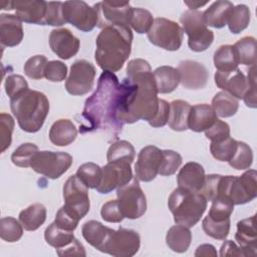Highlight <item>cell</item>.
Returning a JSON list of instances; mask_svg holds the SVG:
<instances>
[{
  "label": "cell",
  "instance_id": "1",
  "mask_svg": "<svg viewBox=\"0 0 257 257\" xmlns=\"http://www.w3.org/2000/svg\"><path fill=\"white\" fill-rule=\"evenodd\" d=\"M136 84L128 78L121 82L113 72L103 71L95 91L85 100L81 113V134L101 131L116 138L124 124V115Z\"/></svg>",
  "mask_w": 257,
  "mask_h": 257
},
{
  "label": "cell",
  "instance_id": "2",
  "mask_svg": "<svg viewBox=\"0 0 257 257\" xmlns=\"http://www.w3.org/2000/svg\"><path fill=\"white\" fill-rule=\"evenodd\" d=\"M126 78L137 87L127 106L124 123H134L140 119L150 121L158 111L160 99L150 63L142 58L132 59L126 65Z\"/></svg>",
  "mask_w": 257,
  "mask_h": 257
},
{
  "label": "cell",
  "instance_id": "3",
  "mask_svg": "<svg viewBox=\"0 0 257 257\" xmlns=\"http://www.w3.org/2000/svg\"><path fill=\"white\" fill-rule=\"evenodd\" d=\"M133 32L131 27L108 25L101 29L95 40L94 58L103 71L121 69L132 51Z\"/></svg>",
  "mask_w": 257,
  "mask_h": 257
},
{
  "label": "cell",
  "instance_id": "4",
  "mask_svg": "<svg viewBox=\"0 0 257 257\" xmlns=\"http://www.w3.org/2000/svg\"><path fill=\"white\" fill-rule=\"evenodd\" d=\"M10 108L20 128L26 133H37L49 112V100L37 90L26 89L10 99Z\"/></svg>",
  "mask_w": 257,
  "mask_h": 257
},
{
  "label": "cell",
  "instance_id": "5",
  "mask_svg": "<svg viewBox=\"0 0 257 257\" xmlns=\"http://www.w3.org/2000/svg\"><path fill=\"white\" fill-rule=\"evenodd\" d=\"M207 200L199 193L178 187L168 200V207L176 224L194 227L207 209Z\"/></svg>",
  "mask_w": 257,
  "mask_h": 257
},
{
  "label": "cell",
  "instance_id": "6",
  "mask_svg": "<svg viewBox=\"0 0 257 257\" xmlns=\"http://www.w3.org/2000/svg\"><path fill=\"white\" fill-rule=\"evenodd\" d=\"M219 196L227 197L234 205H243L254 200L257 196L256 171L248 170L241 176H222Z\"/></svg>",
  "mask_w": 257,
  "mask_h": 257
},
{
  "label": "cell",
  "instance_id": "7",
  "mask_svg": "<svg viewBox=\"0 0 257 257\" xmlns=\"http://www.w3.org/2000/svg\"><path fill=\"white\" fill-rule=\"evenodd\" d=\"M180 22L183 31L188 35V45L191 50L202 52L213 43L214 33L207 28L202 11L189 9L181 15Z\"/></svg>",
  "mask_w": 257,
  "mask_h": 257
},
{
  "label": "cell",
  "instance_id": "8",
  "mask_svg": "<svg viewBox=\"0 0 257 257\" xmlns=\"http://www.w3.org/2000/svg\"><path fill=\"white\" fill-rule=\"evenodd\" d=\"M72 157L64 152L38 151L31 159L30 168L48 179H58L72 165Z\"/></svg>",
  "mask_w": 257,
  "mask_h": 257
},
{
  "label": "cell",
  "instance_id": "9",
  "mask_svg": "<svg viewBox=\"0 0 257 257\" xmlns=\"http://www.w3.org/2000/svg\"><path fill=\"white\" fill-rule=\"evenodd\" d=\"M141 246V238L137 231L119 228L110 229L100 252L114 257H132L136 255Z\"/></svg>",
  "mask_w": 257,
  "mask_h": 257
},
{
  "label": "cell",
  "instance_id": "10",
  "mask_svg": "<svg viewBox=\"0 0 257 257\" xmlns=\"http://www.w3.org/2000/svg\"><path fill=\"white\" fill-rule=\"evenodd\" d=\"M147 34L152 44L165 50L176 51L182 45L184 31L177 22L158 17L154 19V23Z\"/></svg>",
  "mask_w": 257,
  "mask_h": 257
},
{
  "label": "cell",
  "instance_id": "11",
  "mask_svg": "<svg viewBox=\"0 0 257 257\" xmlns=\"http://www.w3.org/2000/svg\"><path fill=\"white\" fill-rule=\"evenodd\" d=\"M119 209L124 218L135 220L141 218L147 211V198L139 185L137 178L116 189Z\"/></svg>",
  "mask_w": 257,
  "mask_h": 257
},
{
  "label": "cell",
  "instance_id": "12",
  "mask_svg": "<svg viewBox=\"0 0 257 257\" xmlns=\"http://www.w3.org/2000/svg\"><path fill=\"white\" fill-rule=\"evenodd\" d=\"M64 207L81 220L89 211L88 188L75 175L70 176L63 186Z\"/></svg>",
  "mask_w": 257,
  "mask_h": 257
},
{
  "label": "cell",
  "instance_id": "13",
  "mask_svg": "<svg viewBox=\"0 0 257 257\" xmlns=\"http://www.w3.org/2000/svg\"><path fill=\"white\" fill-rule=\"evenodd\" d=\"M62 10L65 22L70 23L81 31H91L98 24L96 9L90 7L84 1H65L63 2Z\"/></svg>",
  "mask_w": 257,
  "mask_h": 257
},
{
  "label": "cell",
  "instance_id": "14",
  "mask_svg": "<svg viewBox=\"0 0 257 257\" xmlns=\"http://www.w3.org/2000/svg\"><path fill=\"white\" fill-rule=\"evenodd\" d=\"M95 67L87 60H76L70 67L65 81L66 91L71 95L86 94L92 87L95 78Z\"/></svg>",
  "mask_w": 257,
  "mask_h": 257
},
{
  "label": "cell",
  "instance_id": "15",
  "mask_svg": "<svg viewBox=\"0 0 257 257\" xmlns=\"http://www.w3.org/2000/svg\"><path fill=\"white\" fill-rule=\"evenodd\" d=\"M132 163L128 161H112L102 168V177L96 191L100 194H108L132 181Z\"/></svg>",
  "mask_w": 257,
  "mask_h": 257
},
{
  "label": "cell",
  "instance_id": "16",
  "mask_svg": "<svg viewBox=\"0 0 257 257\" xmlns=\"http://www.w3.org/2000/svg\"><path fill=\"white\" fill-rule=\"evenodd\" d=\"M98 15V25L103 28L108 25H123L130 27V17L133 7L130 2L102 1L93 5Z\"/></svg>",
  "mask_w": 257,
  "mask_h": 257
},
{
  "label": "cell",
  "instance_id": "17",
  "mask_svg": "<svg viewBox=\"0 0 257 257\" xmlns=\"http://www.w3.org/2000/svg\"><path fill=\"white\" fill-rule=\"evenodd\" d=\"M162 150L155 146H147L143 148L135 165V173L138 181L151 182L159 174L162 163Z\"/></svg>",
  "mask_w": 257,
  "mask_h": 257
},
{
  "label": "cell",
  "instance_id": "18",
  "mask_svg": "<svg viewBox=\"0 0 257 257\" xmlns=\"http://www.w3.org/2000/svg\"><path fill=\"white\" fill-rule=\"evenodd\" d=\"M177 69L180 73V82L185 88L196 90L206 86L209 72L204 64L194 60H182Z\"/></svg>",
  "mask_w": 257,
  "mask_h": 257
},
{
  "label": "cell",
  "instance_id": "19",
  "mask_svg": "<svg viewBox=\"0 0 257 257\" xmlns=\"http://www.w3.org/2000/svg\"><path fill=\"white\" fill-rule=\"evenodd\" d=\"M49 46L58 57L66 60L78 52L80 41L69 29L59 28L50 32Z\"/></svg>",
  "mask_w": 257,
  "mask_h": 257
},
{
  "label": "cell",
  "instance_id": "20",
  "mask_svg": "<svg viewBox=\"0 0 257 257\" xmlns=\"http://www.w3.org/2000/svg\"><path fill=\"white\" fill-rule=\"evenodd\" d=\"M214 78L219 88L237 99H243L249 87L247 77L239 68L231 71H217Z\"/></svg>",
  "mask_w": 257,
  "mask_h": 257
},
{
  "label": "cell",
  "instance_id": "21",
  "mask_svg": "<svg viewBox=\"0 0 257 257\" xmlns=\"http://www.w3.org/2000/svg\"><path fill=\"white\" fill-rule=\"evenodd\" d=\"M16 16L25 23L44 25L47 11V2L43 0H16L13 1Z\"/></svg>",
  "mask_w": 257,
  "mask_h": 257
},
{
  "label": "cell",
  "instance_id": "22",
  "mask_svg": "<svg viewBox=\"0 0 257 257\" xmlns=\"http://www.w3.org/2000/svg\"><path fill=\"white\" fill-rule=\"evenodd\" d=\"M22 21L14 14L0 15V42L4 47L17 46L23 39Z\"/></svg>",
  "mask_w": 257,
  "mask_h": 257
},
{
  "label": "cell",
  "instance_id": "23",
  "mask_svg": "<svg viewBox=\"0 0 257 257\" xmlns=\"http://www.w3.org/2000/svg\"><path fill=\"white\" fill-rule=\"evenodd\" d=\"M235 240L242 249L244 256H256L257 253V236L255 229V215L243 219L237 223V232Z\"/></svg>",
  "mask_w": 257,
  "mask_h": 257
},
{
  "label": "cell",
  "instance_id": "24",
  "mask_svg": "<svg viewBox=\"0 0 257 257\" xmlns=\"http://www.w3.org/2000/svg\"><path fill=\"white\" fill-rule=\"evenodd\" d=\"M205 170L203 166L196 162H189L183 166L177 176L180 188L192 192H199L205 180Z\"/></svg>",
  "mask_w": 257,
  "mask_h": 257
},
{
  "label": "cell",
  "instance_id": "25",
  "mask_svg": "<svg viewBox=\"0 0 257 257\" xmlns=\"http://www.w3.org/2000/svg\"><path fill=\"white\" fill-rule=\"evenodd\" d=\"M217 119V114L212 105L207 103L196 104L191 106L188 119V128L196 133L205 132Z\"/></svg>",
  "mask_w": 257,
  "mask_h": 257
},
{
  "label": "cell",
  "instance_id": "26",
  "mask_svg": "<svg viewBox=\"0 0 257 257\" xmlns=\"http://www.w3.org/2000/svg\"><path fill=\"white\" fill-rule=\"evenodd\" d=\"M233 7V3L227 0H219L213 2L203 12L206 25L217 29L224 27L227 25V20Z\"/></svg>",
  "mask_w": 257,
  "mask_h": 257
},
{
  "label": "cell",
  "instance_id": "27",
  "mask_svg": "<svg viewBox=\"0 0 257 257\" xmlns=\"http://www.w3.org/2000/svg\"><path fill=\"white\" fill-rule=\"evenodd\" d=\"M77 136L74 123L67 118L56 120L49 130L50 142L58 147H65L73 143Z\"/></svg>",
  "mask_w": 257,
  "mask_h": 257
},
{
  "label": "cell",
  "instance_id": "28",
  "mask_svg": "<svg viewBox=\"0 0 257 257\" xmlns=\"http://www.w3.org/2000/svg\"><path fill=\"white\" fill-rule=\"evenodd\" d=\"M158 93H170L174 91L180 83V73L177 68L163 65L153 72Z\"/></svg>",
  "mask_w": 257,
  "mask_h": 257
},
{
  "label": "cell",
  "instance_id": "29",
  "mask_svg": "<svg viewBox=\"0 0 257 257\" xmlns=\"http://www.w3.org/2000/svg\"><path fill=\"white\" fill-rule=\"evenodd\" d=\"M192 241V233L186 226L177 224L169 229L166 235V242L169 248L177 253L186 252Z\"/></svg>",
  "mask_w": 257,
  "mask_h": 257
},
{
  "label": "cell",
  "instance_id": "30",
  "mask_svg": "<svg viewBox=\"0 0 257 257\" xmlns=\"http://www.w3.org/2000/svg\"><path fill=\"white\" fill-rule=\"evenodd\" d=\"M191 110V104L188 101L177 99L170 103L169 126L176 132L188 130V119Z\"/></svg>",
  "mask_w": 257,
  "mask_h": 257
},
{
  "label": "cell",
  "instance_id": "31",
  "mask_svg": "<svg viewBox=\"0 0 257 257\" xmlns=\"http://www.w3.org/2000/svg\"><path fill=\"white\" fill-rule=\"evenodd\" d=\"M46 220V209L40 203L28 206L19 213V221L26 231H35Z\"/></svg>",
  "mask_w": 257,
  "mask_h": 257
},
{
  "label": "cell",
  "instance_id": "32",
  "mask_svg": "<svg viewBox=\"0 0 257 257\" xmlns=\"http://www.w3.org/2000/svg\"><path fill=\"white\" fill-rule=\"evenodd\" d=\"M109 230L110 228L102 225L100 222L90 220L82 225L81 233L83 238L89 245L100 251Z\"/></svg>",
  "mask_w": 257,
  "mask_h": 257
},
{
  "label": "cell",
  "instance_id": "33",
  "mask_svg": "<svg viewBox=\"0 0 257 257\" xmlns=\"http://www.w3.org/2000/svg\"><path fill=\"white\" fill-rule=\"evenodd\" d=\"M212 107L220 117H230L236 114L239 108V101L225 91L217 92L212 99Z\"/></svg>",
  "mask_w": 257,
  "mask_h": 257
},
{
  "label": "cell",
  "instance_id": "34",
  "mask_svg": "<svg viewBox=\"0 0 257 257\" xmlns=\"http://www.w3.org/2000/svg\"><path fill=\"white\" fill-rule=\"evenodd\" d=\"M239 64L255 65L256 64V39L252 36H245L239 39L234 45Z\"/></svg>",
  "mask_w": 257,
  "mask_h": 257
},
{
  "label": "cell",
  "instance_id": "35",
  "mask_svg": "<svg viewBox=\"0 0 257 257\" xmlns=\"http://www.w3.org/2000/svg\"><path fill=\"white\" fill-rule=\"evenodd\" d=\"M214 65L218 71H231L238 68L239 61L233 45H222L215 51Z\"/></svg>",
  "mask_w": 257,
  "mask_h": 257
},
{
  "label": "cell",
  "instance_id": "36",
  "mask_svg": "<svg viewBox=\"0 0 257 257\" xmlns=\"http://www.w3.org/2000/svg\"><path fill=\"white\" fill-rule=\"evenodd\" d=\"M44 238L46 243L50 246L55 249H61L73 241L74 235L73 231L62 229L53 222L45 229Z\"/></svg>",
  "mask_w": 257,
  "mask_h": 257
},
{
  "label": "cell",
  "instance_id": "37",
  "mask_svg": "<svg viewBox=\"0 0 257 257\" xmlns=\"http://www.w3.org/2000/svg\"><path fill=\"white\" fill-rule=\"evenodd\" d=\"M249 22L250 10L248 6L244 4H238L232 8L227 20V25L232 33L238 34L248 27Z\"/></svg>",
  "mask_w": 257,
  "mask_h": 257
},
{
  "label": "cell",
  "instance_id": "38",
  "mask_svg": "<svg viewBox=\"0 0 257 257\" xmlns=\"http://www.w3.org/2000/svg\"><path fill=\"white\" fill-rule=\"evenodd\" d=\"M76 176L85 184L87 188L96 189L101 181L102 168L94 163L88 162L82 164L77 169Z\"/></svg>",
  "mask_w": 257,
  "mask_h": 257
},
{
  "label": "cell",
  "instance_id": "39",
  "mask_svg": "<svg viewBox=\"0 0 257 257\" xmlns=\"http://www.w3.org/2000/svg\"><path fill=\"white\" fill-rule=\"evenodd\" d=\"M238 141L229 137L220 142H211L210 152L212 156L220 162H229L237 149Z\"/></svg>",
  "mask_w": 257,
  "mask_h": 257
},
{
  "label": "cell",
  "instance_id": "40",
  "mask_svg": "<svg viewBox=\"0 0 257 257\" xmlns=\"http://www.w3.org/2000/svg\"><path fill=\"white\" fill-rule=\"evenodd\" d=\"M136 157V151L134 146L127 141H117L113 143L106 155L107 162L112 161H128L134 162Z\"/></svg>",
  "mask_w": 257,
  "mask_h": 257
},
{
  "label": "cell",
  "instance_id": "41",
  "mask_svg": "<svg viewBox=\"0 0 257 257\" xmlns=\"http://www.w3.org/2000/svg\"><path fill=\"white\" fill-rule=\"evenodd\" d=\"M154 23L153 15L150 11L143 8L133 7L130 17V27L137 33H148Z\"/></svg>",
  "mask_w": 257,
  "mask_h": 257
},
{
  "label": "cell",
  "instance_id": "42",
  "mask_svg": "<svg viewBox=\"0 0 257 257\" xmlns=\"http://www.w3.org/2000/svg\"><path fill=\"white\" fill-rule=\"evenodd\" d=\"M23 235V226L13 217H3L0 221V237L6 242H16Z\"/></svg>",
  "mask_w": 257,
  "mask_h": 257
},
{
  "label": "cell",
  "instance_id": "43",
  "mask_svg": "<svg viewBox=\"0 0 257 257\" xmlns=\"http://www.w3.org/2000/svg\"><path fill=\"white\" fill-rule=\"evenodd\" d=\"M234 206L235 205L230 199L224 196H219L212 201V206L207 216L215 221L228 220L233 213Z\"/></svg>",
  "mask_w": 257,
  "mask_h": 257
},
{
  "label": "cell",
  "instance_id": "44",
  "mask_svg": "<svg viewBox=\"0 0 257 257\" xmlns=\"http://www.w3.org/2000/svg\"><path fill=\"white\" fill-rule=\"evenodd\" d=\"M253 163V152L252 149L244 142L237 143V149L232 157V159L228 162L230 167L235 170H246L251 167Z\"/></svg>",
  "mask_w": 257,
  "mask_h": 257
},
{
  "label": "cell",
  "instance_id": "45",
  "mask_svg": "<svg viewBox=\"0 0 257 257\" xmlns=\"http://www.w3.org/2000/svg\"><path fill=\"white\" fill-rule=\"evenodd\" d=\"M202 228L209 237L216 240H225L230 232V219L215 221L207 216L202 222Z\"/></svg>",
  "mask_w": 257,
  "mask_h": 257
},
{
  "label": "cell",
  "instance_id": "46",
  "mask_svg": "<svg viewBox=\"0 0 257 257\" xmlns=\"http://www.w3.org/2000/svg\"><path fill=\"white\" fill-rule=\"evenodd\" d=\"M38 152V147L32 143H24L20 145L11 155L12 163L20 168L30 167L31 159Z\"/></svg>",
  "mask_w": 257,
  "mask_h": 257
},
{
  "label": "cell",
  "instance_id": "47",
  "mask_svg": "<svg viewBox=\"0 0 257 257\" xmlns=\"http://www.w3.org/2000/svg\"><path fill=\"white\" fill-rule=\"evenodd\" d=\"M162 163L159 169V174L161 176H171L174 175L177 170L182 165V156L172 150H163Z\"/></svg>",
  "mask_w": 257,
  "mask_h": 257
},
{
  "label": "cell",
  "instance_id": "48",
  "mask_svg": "<svg viewBox=\"0 0 257 257\" xmlns=\"http://www.w3.org/2000/svg\"><path fill=\"white\" fill-rule=\"evenodd\" d=\"M47 58L44 55H34L24 64V73L32 79H41L44 77V70L47 64Z\"/></svg>",
  "mask_w": 257,
  "mask_h": 257
},
{
  "label": "cell",
  "instance_id": "49",
  "mask_svg": "<svg viewBox=\"0 0 257 257\" xmlns=\"http://www.w3.org/2000/svg\"><path fill=\"white\" fill-rule=\"evenodd\" d=\"M13 117L5 112L0 114V138H1V153H4L11 145L12 134L14 130Z\"/></svg>",
  "mask_w": 257,
  "mask_h": 257
},
{
  "label": "cell",
  "instance_id": "50",
  "mask_svg": "<svg viewBox=\"0 0 257 257\" xmlns=\"http://www.w3.org/2000/svg\"><path fill=\"white\" fill-rule=\"evenodd\" d=\"M221 178H222V175H217V174H211V175L205 176L203 186L200 189L199 193L207 201L212 202L219 196V186H220Z\"/></svg>",
  "mask_w": 257,
  "mask_h": 257
},
{
  "label": "cell",
  "instance_id": "51",
  "mask_svg": "<svg viewBox=\"0 0 257 257\" xmlns=\"http://www.w3.org/2000/svg\"><path fill=\"white\" fill-rule=\"evenodd\" d=\"M63 2H47V11L44 19V25L50 26H61L65 24L62 10Z\"/></svg>",
  "mask_w": 257,
  "mask_h": 257
},
{
  "label": "cell",
  "instance_id": "52",
  "mask_svg": "<svg viewBox=\"0 0 257 257\" xmlns=\"http://www.w3.org/2000/svg\"><path fill=\"white\" fill-rule=\"evenodd\" d=\"M5 92L11 98L28 89V83L25 78L19 74H10L5 79Z\"/></svg>",
  "mask_w": 257,
  "mask_h": 257
},
{
  "label": "cell",
  "instance_id": "53",
  "mask_svg": "<svg viewBox=\"0 0 257 257\" xmlns=\"http://www.w3.org/2000/svg\"><path fill=\"white\" fill-rule=\"evenodd\" d=\"M67 66L62 61H48L44 70V77L53 82H60L66 78Z\"/></svg>",
  "mask_w": 257,
  "mask_h": 257
},
{
  "label": "cell",
  "instance_id": "54",
  "mask_svg": "<svg viewBox=\"0 0 257 257\" xmlns=\"http://www.w3.org/2000/svg\"><path fill=\"white\" fill-rule=\"evenodd\" d=\"M100 216L104 221L109 223H119L124 219L117 200H110L104 203L100 210Z\"/></svg>",
  "mask_w": 257,
  "mask_h": 257
},
{
  "label": "cell",
  "instance_id": "55",
  "mask_svg": "<svg viewBox=\"0 0 257 257\" xmlns=\"http://www.w3.org/2000/svg\"><path fill=\"white\" fill-rule=\"evenodd\" d=\"M205 136L211 142H220L230 137V126L226 121L217 119L208 130L205 131Z\"/></svg>",
  "mask_w": 257,
  "mask_h": 257
},
{
  "label": "cell",
  "instance_id": "56",
  "mask_svg": "<svg viewBox=\"0 0 257 257\" xmlns=\"http://www.w3.org/2000/svg\"><path fill=\"white\" fill-rule=\"evenodd\" d=\"M79 221L80 220L76 216H74L64 206H62L56 213L54 223L62 229H65L68 231H74Z\"/></svg>",
  "mask_w": 257,
  "mask_h": 257
},
{
  "label": "cell",
  "instance_id": "57",
  "mask_svg": "<svg viewBox=\"0 0 257 257\" xmlns=\"http://www.w3.org/2000/svg\"><path fill=\"white\" fill-rule=\"evenodd\" d=\"M256 69H255V65H252L249 68L248 71V82H249V87L248 90L245 94V96L243 97L245 104L248 107L251 108H255L257 106V102H256V73H255Z\"/></svg>",
  "mask_w": 257,
  "mask_h": 257
},
{
  "label": "cell",
  "instance_id": "58",
  "mask_svg": "<svg viewBox=\"0 0 257 257\" xmlns=\"http://www.w3.org/2000/svg\"><path fill=\"white\" fill-rule=\"evenodd\" d=\"M170 115V103L165 99H159V108L153 119L148 121L153 127H162L168 123Z\"/></svg>",
  "mask_w": 257,
  "mask_h": 257
},
{
  "label": "cell",
  "instance_id": "59",
  "mask_svg": "<svg viewBox=\"0 0 257 257\" xmlns=\"http://www.w3.org/2000/svg\"><path fill=\"white\" fill-rule=\"evenodd\" d=\"M56 253L58 256H86L85 250L83 245L76 239L74 238L73 241L68 244L67 246L61 248V249H56Z\"/></svg>",
  "mask_w": 257,
  "mask_h": 257
},
{
  "label": "cell",
  "instance_id": "60",
  "mask_svg": "<svg viewBox=\"0 0 257 257\" xmlns=\"http://www.w3.org/2000/svg\"><path fill=\"white\" fill-rule=\"evenodd\" d=\"M220 256L226 257V256H244V253L242 249L232 240H225V242L222 244L220 248Z\"/></svg>",
  "mask_w": 257,
  "mask_h": 257
},
{
  "label": "cell",
  "instance_id": "61",
  "mask_svg": "<svg viewBox=\"0 0 257 257\" xmlns=\"http://www.w3.org/2000/svg\"><path fill=\"white\" fill-rule=\"evenodd\" d=\"M218 253L216 251V248L212 245V244H202L200 245L196 252H195V256L196 257H201V256H205V257H208V256H217Z\"/></svg>",
  "mask_w": 257,
  "mask_h": 257
},
{
  "label": "cell",
  "instance_id": "62",
  "mask_svg": "<svg viewBox=\"0 0 257 257\" xmlns=\"http://www.w3.org/2000/svg\"><path fill=\"white\" fill-rule=\"evenodd\" d=\"M189 8L190 10H197L198 8L206 5L208 3V1H205V2H200V1H185L184 2Z\"/></svg>",
  "mask_w": 257,
  "mask_h": 257
},
{
  "label": "cell",
  "instance_id": "63",
  "mask_svg": "<svg viewBox=\"0 0 257 257\" xmlns=\"http://www.w3.org/2000/svg\"><path fill=\"white\" fill-rule=\"evenodd\" d=\"M1 9L3 10H12L13 9V1H2Z\"/></svg>",
  "mask_w": 257,
  "mask_h": 257
}]
</instances>
